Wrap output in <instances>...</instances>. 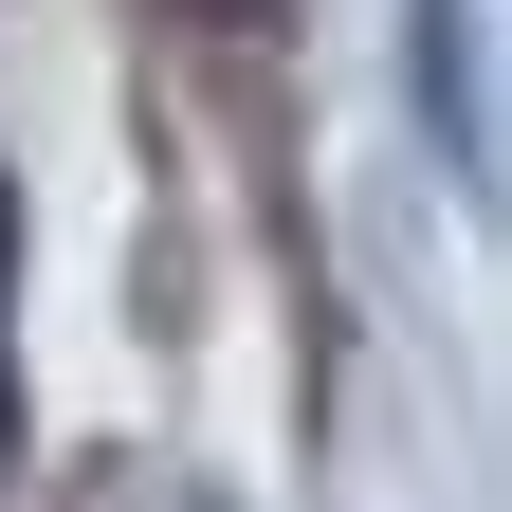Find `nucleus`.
<instances>
[{"label": "nucleus", "mask_w": 512, "mask_h": 512, "mask_svg": "<svg viewBox=\"0 0 512 512\" xmlns=\"http://www.w3.org/2000/svg\"><path fill=\"white\" fill-rule=\"evenodd\" d=\"M183 19H202V37H275L293 0H183Z\"/></svg>", "instance_id": "nucleus-2"}, {"label": "nucleus", "mask_w": 512, "mask_h": 512, "mask_svg": "<svg viewBox=\"0 0 512 512\" xmlns=\"http://www.w3.org/2000/svg\"><path fill=\"white\" fill-rule=\"evenodd\" d=\"M0 439H19V202H0Z\"/></svg>", "instance_id": "nucleus-1"}]
</instances>
